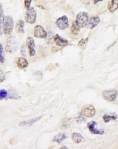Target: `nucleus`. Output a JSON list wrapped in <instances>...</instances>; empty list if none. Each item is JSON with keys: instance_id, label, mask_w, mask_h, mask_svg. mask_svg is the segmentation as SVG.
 I'll return each instance as SVG.
<instances>
[{"instance_id": "nucleus-21", "label": "nucleus", "mask_w": 118, "mask_h": 149, "mask_svg": "<svg viewBox=\"0 0 118 149\" xmlns=\"http://www.w3.org/2000/svg\"><path fill=\"white\" fill-rule=\"evenodd\" d=\"M71 32L74 35H77L78 34L79 32L80 31V28L77 26V25L75 24V22H74L72 24V27H71Z\"/></svg>"}, {"instance_id": "nucleus-17", "label": "nucleus", "mask_w": 118, "mask_h": 149, "mask_svg": "<svg viewBox=\"0 0 118 149\" xmlns=\"http://www.w3.org/2000/svg\"><path fill=\"white\" fill-rule=\"evenodd\" d=\"M66 138H67V136L64 133H59V135H56L54 137L53 139V141L56 142L59 144H61Z\"/></svg>"}, {"instance_id": "nucleus-14", "label": "nucleus", "mask_w": 118, "mask_h": 149, "mask_svg": "<svg viewBox=\"0 0 118 149\" xmlns=\"http://www.w3.org/2000/svg\"><path fill=\"white\" fill-rule=\"evenodd\" d=\"M43 115L40 116L39 117H35V118H33L31 119H30L28 120L24 121H23L21 122L20 123L19 125L21 126H31L34 124L35 122H36L37 121H39Z\"/></svg>"}, {"instance_id": "nucleus-28", "label": "nucleus", "mask_w": 118, "mask_h": 149, "mask_svg": "<svg viewBox=\"0 0 118 149\" xmlns=\"http://www.w3.org/2000/svg\"><path fill=\"white\" fill-rule=\"evenodd\" d=\"M3 15V10L2 7V5L1 4V3H0V15Z\"/></svg>"}, {"instance_id": "nucleus-27", "label": "nucleus", "mask_w": 118, "mask_h": 149, "mask_svg": "<svg viewBox=\"0 0 118 149\" xmlns=\"http://www.w3.org/2000/svg\"><path fill=\"white\" fill-rule=\"evenodd\" d=\"M26 48H25V47L24 45H23V47H22V48H21V54L23 55V56H26Z\"/></svg>"}, {"instance_id": "nucleus-1", "label": "nucleus", "mask_w": 118, "mask_h": 149, "mask_svg": "<svg viewBox=\"0 0 118 149\" xmlns=\"http://www.w3.org/2000/svg\"><path fill=\"white\" fill-rule=\"evenodd\" d=\"M14 26L13 18L10 16H5L3 25V31L5 34L9 35L12 34Z\"/></svg>"}, {"instance_id": "nucleus-26", "label": "nucleus", "mask_w": 118, "mask_h": 149, "mask_svg": "<svg viewBox=\"0 0 118 149\" xmlns=\"http://www.w3.org/2000/svg\"><path fill=\"white\" fill-rule=\"evenodd\" d=\"M31 2H32V0H25V7L26 8H29L30 7V5H31Z\"/></svg>"}, {"instance_id": "nucleus-2", "label": "nucleus", "mask_w": 118, "mask_h": 149, "mask_svg": "<svg viewBox=\"0 0 118 149\" xmlns=\"http://www.w3.org/2000/svg\"><path fill=\"white\" fill-rule=\"evenodd\" d=\"M89 20L88 14L85 12L79 13L77 15L75 24L80 29L85 27L87 24Z\"/></svg>"}, {"instance_id": "nucleus-25", "label": "nucleus", "mask_w": 118, "mask_h": 149, "mask_svg": "<svg viewBox=\"0 0 118 149\" xmlns=\"http://www.w3.org/2000/svg\"><path fill=\"white\" fill-rule=\"evenodd\" d=\"M5 74L4 72L0 69V82H2L5 80Z\"/></svg>"}, {"instance_id": "nucleus-12", "label": "nucleus", "mask_w": 118, "mask_h": 149, "mask_svg": "<svg viewBox=\"0 0 118 149\" xmlns=\"http://www.w3.org/2000/svg\"><path fill=\"white\" fill-rule=\"evenodd\" d=\"M100 22V18L98 16H94L89 19L87 26L89 29H94L96 27Z\"/></svg>"}, {"instance_id": "nucleus-18", "label": "nucleus", "mask_w": 118, "mask_h": 149, "mask_svg": "<svg viewBox=\"0 0 118 149\" xmlns=\"http://www.w3.org/2000/svg\"><path fill=\"white\" fill-rule=\"evenodd\" d=\"M72 140H73L74 142L76 144H79L81 143L84 139L82 135L81 134L78 133H74L72 134Z\"/></svg>"}, {"instance_id": "nucleus-4", "label": "nucleus", "mask_w": 118, "mask_h": 149, "mask_svg": "<svg viewBox=\"0 0 118 149\" xmlns=\"http://www.w3.org/2000/svg\"><path fill=\"white\" fill-rule=\"evenodd\" d=\"M18 49V43L16 39L11 37L8 39L5 46V50L10 54L14 53Z\"/></svg>"}, {"instance_id": "nucleus-24", "label": "nucleus", "mask_w": 118, "mask_h": 149, "mask_svg": "<svg viewBox=\"0 0 118 149\" xmlns=\"http://www.w3.org/2000/svg\"><path fill=\"white\" fill-rule=\"evenodd\" d=\"M88 42V38L82 39L79 42V46L81 47H84V46Z\"/></svg>"}, {"instance_id": "nucleus-19", "label": "nucleus", "mask_w": 118, "mask_h": 149, "mask_svg": "<svg viewBox=\"0 0 118 149\" xmlns=\"http://www.w3.org/2000/svg\"><path fill=\"white\" fill-rule=\"evenodd\" d=\"M117 119V116L115 114L107 115L105 114L103 116V119L106 123H108L110 121L114 120Z\"/></svg>"}, {"instance_id": "nucleus-9", "label": "nucleus", "mask_w": 118, "mask_h": 149, "mask_svg": "<svg viewBox=\"0 0 118 149\" xmlns=\"http://www.w3.org/2000/svg\"><path fill=\"white\" fill-rule=\"evenodd\" d=\"M26 44L29 49V53L30 56L32 57L36 54L35 50V43L34 38L31 37H29L26 39Z\"/></svg>"}, {"instance_id": "nucleus-5", "label": "nucleus", "mask_w": 118, "mask_h": 149, "mask_svg": "<svg viewBox=\"0 0 118 149\" xmlns=\"http://www.w3.org/2000/svg\"><path fill=\"white\" fill-rule=\"evenodd\" d=\"M56 25L60 30H64L69 27V20L66 15H63L56 21Z\"/></svg>"}, {"instance_id": "nucleus-15", "label": "nucleus", "mask_w": 118, "mask_h": 149, "mask_svg": "<svg viewBox=\"0 0 118 149\" xmlns=\"http://www.w3.org/2000/svg\"><path fill=\"white\" fill-rule=\"evenodd\" d=\"M108 10L110 12L113 13L118 9V0H112L108 4Z\"/></svg>"}, {"instance_id": "nucleus-3", "label": "nucleus", "mask_w": 118, "mask_h": 149, "mask_svg": "<svg viewBox=\"0 0 118 149\" xmlns=\"http://www.w3.org/2000/svg\"><path fill=\"white\" fill-rule=\"evenodd\" d=\"M37 18V12L34 7H30L29 8H27L25 16V21L30 24H34L36 21Z\"/></svg>"}, {"instance_id": "nucleus-16", "label": "nucleus", "mask_w": 118, "mask_h": 149, "mask_svg": "<svg viewBox=\"0 0 118 149\" xmlns=\"http://www.w3.org/2000/svg\"><path fill=\"white\" fill-rule=\"evenodd\" d=\"M24 21L22 20H19L16 25V31L19 34H24Z\"/></svg>"}, {"instance_id": "nucleus-30", "label": "nucleus", "mask_w": 118, "mask_h": 149, "mask_svg": "<svg viewBox=\"0 0 118 149\" xmlns=\"http://www.w3.org/2000/svg\"><path fill=\"white\" fill-rule=\"evenodd\" d=\"M34 1H37V0H34Z\"/></svg>"}, {"instance_id": "nucleus-29", "label": "nucleus", "mask_w": 118, "mask_h": 149, "mask_svg": "<svg viewBox=\"0 0 118 149\" xmlns=\"http://www.w3.org/2000/svg\"><path fill=\"white\" fill-rule=\"evenodd\" d=\"M93 3H95V4H96L97 3H98L99 2H101V1H102L103 0H93Z\"/></svg>"}, {"instance_id": "nucleus-8", "label": "nucleus", "mask_w": 118, "mask_h": 149, "mask_svg": "<svg viewBox=\"0 0 118 149\" xmlns=\"http://www.w3.org/2000/svg\"><path fill=\"white\" fill-rule=\"evenodd\" d=\"M118 96V92L115 90L104 91L103 92V96L104 99L109 102L114 101Z\"/></svg>"}, {"instance_id": "nucleus-23", "label": "nucleus", "mask_w": 118, "mask_h": 149, "mask_svg": "<svg viewBox=\"0 0 118 149\" xmlns=\"http://www.w3.org/2000/svg\"><path fill=\"white\" fill-rule=\"evenodd\" d=\"M4 19H5V16H3V15H0V35L2 34V29H3Z\"/></svg>"}, {"instance_id": "nucleus-11", "label": "nucleus", "mask_w": 118, "mask_h": 149, "mask_svg": "<svg viewBox=\"0 0 118 149\" xmlns=\"http://www.w3.org/2000/svg\"><path fill=\"white\" fill-rule=\"evenodd\" d=\"M54 40L56 44L58 46L61 47H64L67 46L69 43V42L67 39L63 38L62 37H60L58 34H55V36H54Z\"/></svg>"}, {"instance_id": "nucleus-6", "label": "nucleus", "mask_w": 118, "mask_h": 149, "mask_svg": "<svg viewBox=\"0 0 118 149\" xmlns=\"http://www.w3.org/2000/svg\"><path fill=\"white\" fill-rule=\"evenodd\" d=\"M34 36L37 38H45L47 37V32L41 25H36L34 29Z\"/></svg>"}, {"instance_id": "nucleus-20", "label": "nucleus", "mask_w": 118, "mask_h": 149, "mask_svg": "<svg viewBox=\"0 0 118 149\" xmlns=\"http://www.w3.org/2000/svg\"><path fill=\"white\" fill-rule=\"evenodd\" d=\"M5 61V55L4 49L2 44L0 43V63H3Z\"/></svg>"}, {"instance_id": "nucleus-13", "label": "nucleus", "mask_w": 118, "mask_h": 149, "mask_svg": "<svg viewBox=\"0 0 118 149\" xmlns=\"http://www.w3.org/2000/svg\"><path fill=\"white\" fill-rule=\"evenodd\" d=\"M16 63L18 67L20 69H24L28 66L29 62L26 58H18L16 59Z\"/></svg>"}, {"instance_id": "nucleus-7", "label": "nucleus", "mask_w": 118, "mask_h": 149, "mask_svg": "<svg viewBox=\"0 0 118 149\" xmlns=\"http://www.w3.org/2000/svg\"><path fill=\"white\" fill-rule=\"evenodd\" d=\"M95 109L92 105H86L82 109V114L86 117H92L95 115Z\"/></svg>"}, {"instance_id": "nucleus-22", "label": "nucleus", "mask_w": 118, "mask_h": 149, "mask_svg": "<svg viewBox=\"0 0 118 149\" xmlns=\"http://www.w3.org/2000/svg\"><path fill=\"white\" fill-rule=\"evenodd\" d=\"M8 95V92L5 89L0 90V100L5 98Z\"/></svg>"}, {"instance_id": "nucleus-10", "label": "nucleus", "mask_w": 118, "mask_h": 149, "mask_svg": "<svg viewBox=\"0 0 118 149\" xmlns=\"http://www.w3.org/2000/svg\"><path fill=\"white\" fill-rule=\"evenodd\" d=\"M96 125H97L96 122L93 121L89 122L88 124H87L89 130L90 131V132H91L93 134H95V135H103L104 130H98L97 128H96Z\"/></svg>"}]
</instances>
